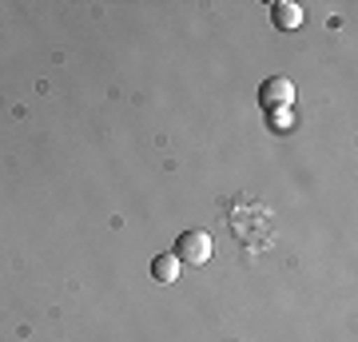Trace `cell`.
I'll use <instances>...</instances> for the list:
<instances>
[{"label": "cell", "mask_w": 358, "mask_h": 342, "mask_svg": "<svg viewBox=\"0 0 358 342\" xmlns=\"http://www.w3.org/2000/svg\"><path fill=\"white\" fill-rule=\"evenodd\" d=\"M211 251H215V247H211V235H207V231H183L176 239V251L171 255L187 266H203L207 259H211Z\"/></svg>", "instance_id": "obj_1"}, {"label": "cell", "mask_w": 358, "mask_h": 342, "mask_svg": "<svg viewBox=\"0 0 358 342\" xmlns=\"http://www.w3.org/2000/svg\"><path fill=\"white\" fill-rule=\"evenodd\" d=\"M179 266H183V263H179L171 251H167V255H155V259H152V279H155V283H176V279H179Z\"/></svg>", "instance_id": "obj_4"}, {"label": "cell", "mask_w": 358, "mask_h": 342, "mask_svg": "<svg viewBox=\"0 0 358 342\" xmlns=\"http://www.w3.org/2000/svg\"><path fill=\"white\" fill-rule=\"evenodd\" d=\"M271 24L279 28V32H294V28L303 24V8L294 0H275L271 4Z\"/></svg>", "instance_id": "obj_3"}, {"label": "cell", "mask_w": 358, "mask_h": 342, "mask_svg": "<svg viewBox=\"0 0 358 342\" xmlns=\"http://www.w3.org/2000/svg\"><path fill=\"white\" fill-rule=\"evenodd\" d=\"M259 100H263V108H267V112H275V108H291L294 84L287 76H271L267 84H263V92H259Z\"/></svg>", "instance_id": "obj_2"}, {"label": "cell", "mask_w": 358, "mask_h": 342, "mask_svg": "<svg viewBox=\"0 0 358 342\" xmlns=\"http://www.w3.org/2000/svg\"><path fill=\"white\" fill-rule=\"evenodd\" d=\"M291 124H294L291 108H275V112H271V127H275V131H282V127H291Z\"/></svg>", "instance_id": "obj_5"}]
</instances>
